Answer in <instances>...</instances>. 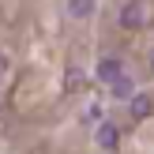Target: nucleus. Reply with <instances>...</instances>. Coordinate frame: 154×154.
I'll use <instances>...</instances> for the list:
<instances>
[{"mask_svg":"<svg viewBox=\"0 0 154 154\" xmlns=\"http://www.w3.org/2000/svg\"><path fill=\"white\" fill-rule=\"evenodd\" d=\"M150 75H154V49H150Z\"/></svg>","mask_w":154,"mask_h":154,"instance_id":"nucleus-9","label":"nucleus"},{"mask_svg":"<svg viewBox=\"0 0 154 154\" xmlns=\"http://www.w3.org/2000/svg\"><path fill=\"white\" fill-rule=\"evenodd\" d=\"M83 83H87V75H83V72H75V68H72V72L64 75V90H68V94H75V90H83Z\"/></svg>","mask_w":154,"mask_h":154,"instance_id":"nucleus-7","label":"nucleus"},{"mask_svg":"<svg viewBox=\"0 0 154 154\" xmlns=\"http://www.w3.org/2000/svg\"><path fill=\"white\" fill-rule=\"evenodd\" d=\"M128 113H132L135 120H147V117H154V98H150V94H135L132 102H128Z\"/></svg>","mask_w":154,"mask_h":154,"instance_id":"nucleus-4","label":"nucleus"},{"mask_svg":"<svg viewBox=\"0 0 154 154\" xmlns=\"http://www.w3.org/2000/svg\"><path fill=\"white\" fill-rule=\"evenodd\" d=\"M8 72H11V57H8V53L4 49H0V79H4V75Z\"/></svg>","mask_w":154,"mask_h":154,"instance_id":"nucleus-8","label":"nucleus"},{"mask_svg":"<svg viewBox=\"0 0 154 154\" xmlns=\"http://www.w3.org/2000/svg\"><path fill=\"white\" fill-rule=\"evenodd\" d=\"M109 94H113V98H120V102H132L139 90H135V79H132V75H120V79L109 87Z\"/></svg>","mask_w":154,"mask_h":154,"instance_id":"nucleus-6","label":"nucleus"},{"mask_svg":"<svg viewBox=\"0 0 154 154\" xmlns=\"http://www.w3.org/2000/svg\"><path fill=\"white\" fill-rule=\"evenodd\" d=\"M64 11H68V19L83 23V19L94 15V0H64Z\"/></svg>","mask_w":154,"mask_h":154,"instance_id":"nucleus-5","label":"nucleus"},{"mask_svg":"<svg viewBox=\"0 0 154 154\" xmlns=\"http://www.w3.org/2000/svg\"><path fill=\"white\" fill-rule=\"evenodd\" d=\"M143 19H147V8H143V0H128L124 8H120V26L124 30H139Z\"/></svg>","mask_w":154,"mask_h":154,"instance_id":"nucleus-3","label":"nucleus"},{"mask_svg":"<svg viewBox=\"0 0 154 154\" xmlns=\"http://www.w3.org/2000/svg\"><path fill=\"white\" fill-rule=\"evenodd\" d=\"M117 143H120V128L109 124V120H102V124L94 128V147L102 150V154H113V150H117Z\"/></svg>","mask_w":154,"mask_h":154,"instance_id":"nucleus-1","label":"nucleus"},{"mask_svg":"<svg viewBox=\"0 0 154 154\" xmlns=\"http://www.w3.org/2000/svg\"><path fill=\"white\" fill-rule=\"evenodd\" d=\"M94 75L105 83V87H113V83L124 75V60H120V57H102V60H98V68H94Z\"/></svg>","mask_w":154,"mask_h":154,"instance_id":"nucleus-2","label":"nucleus"}]
</instances>
